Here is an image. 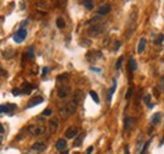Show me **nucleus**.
Returning a JSON list of instances; mask_svg holds the SVG:
<instances>
[{
  "instance_id": "4468645a",
  "label": "nucleus",
  "mask_w": 164,
  "mask_h": 154,
  "mask_svg": "<svg viewBox=\"0 0 164 154\" xmlns=\"http://www.w3.org/2000/svg\"><path fill=\"white\" fill-rule=\"evenodd\" d=\"M49 129L52 130V131H54L57 128H58V119L57 117H52L51 120H49Z\"/></svg>"
},
{
  "instance_id": "72a5a7b5",
  "label": "nucleus",
  "mask_w": 164,
  "mask_h": 154,
  "mask_svg": "<svg viewBox=\"0 0 164 154\" xmlns=\"http://www.w3.org/2000/svg\"><path fill=\"white\" fill-rule=\"evenodd\" d=\"M120 46H121V42H116V43H115V48H114V51H117V49L120 48Z\"/></svg>"
},
{
  "instance_id": "f704fd0d",
  "label": "nucleus",
  "mask_w": 164,
  "mask_h": 154,
  "mask_svg": "<svg viewBox=\"0 0 164 154\" xmlns=\"http://www.w3.org/2000/svg\"><path fill=\"white\" fill-rule=\"evenodd\" d=\"M47 72H48V67H44V68H43V71H42V75H43V76H46Z\"/></svg>"
},
{
  "instance_id": "ea45409f",
  "label": "nucleus",
  "mask_w": 164,
  "mask_h": 154,
  "mask_svg": "<svg viewBox=\"0 0 164 154\" xmlns=\"http://www.w3.org/2000/svg\"><path fill=\"white\" fill-rule=\"evenodd\" d=\"M162 86H163V90H164V76L162 77Z\"/></svg>"
},
{
  "instance_id": "412c9836",
  "label": "nucleus",
  "mask_w": 164,
  "mask_h": 154,
  "mask_svg": "<svg viewBox=\"0 0 164 154\" xmlns=\"http://www.w3.org/2000/svg\"><path fill=\"white\" fill-rule=\"evenodd\" d=\"M57 27L59 28V29H63L65 27H66V22H65V19L63 18H61V16H59V18H57Z\"/></svg>"
},
{
  "instance_id": "f257e3e1",
  "label": "nucleus",
  "mask_w": 164,
  "mask_h": 154,
  "mask_svg": "<svg viewBox=\"0 0 164 154\" xmlns=\"http://www.w3.org/2000/svg\"><path fill=\"white\" fill-rule=\"evenodd\" d=\"M103 32V25L102 24H93L87 30V34L90 37H97Z\"/></svg>"
},
{
  "instance_id": "79ce46f5",
  "label": "nucleus",
  "mask_w": 164,
  "mask_h": 154,
  "mask_svg": "<svg viewBox=\"0 0 164 154\" xmlns=\"http://www.w3.org/2000/svg\"><path fill=\"white\" fill-rule=\"evenodd\" d=\"M73 154H81V153H73Z\"/></svg>"
},
{
  "instance_id": "20e7f679",
  "label": "nucleus",
  "mask_w": 164,
  "mask_h": 154,
  "mask_svg": "<svg viewBox=\"0 0 164 154\" xmlns=\"http://www.w3.org/2000/svg\"><path fill=\"white\" fill-rule=\"evenodd\" d=\"M77 134H79V128L72 125V126H68V129L65 131V136L67 139H73L77 136Z\"/></svg>"
},
{
  "instance_id": "473e14b6",
  "label": "nucleus",
  "mask_w": 164,
  "mask_h": 154,
  "mask_svg": "<svg viewBox=\"0 0 164 154\" xmlns=\"http://www.w3.org/2000/svg\"><path fill=\"white\" fill-rule=\"evenodd\" d=\"M67 77H68V75H67V73H63V75H61V76L58 77V80H59V81H61V80H66Z\"/></svg>"
},
{
  "instance_id": "5701e85b",
  "label": "nucleus",
  "mask_w": 164,
  "mask_h": 154,
  "mask_svg": "<svg viewBox=\"0 0 164 154\" xmlns=\"http://www.w3.org/2000/svg\"><path fill=\"white\" fill-rule=\"evenodd\" d=\"M129 66H130V71H135L136 68H138V65H136L135 59H134L133 57L130 58V61H129Z\"/></svg>"
},
{
  "instance_id": "9b49d317",
  "label": "nucleus",
  "mask_w": 164,
  "mask_h": 154,
  "mask_svg": "<svg viewBox=\"0 0 164 154\" xmlns=\"http://www.w3.org/2000/svg\"><path fill=\"white\" fill-rule=\"evenodd\" d=\"M135 123H136V120H135L134 117H126L125 119V123H124V129L125 130H130Z\"/></svg>"
},
{
  "instance_id": "4be33fe9",
  "label": "nucleus",
  "mask_w": 164,
  "mask_h": 154,
  "mask_svg": "<svg viewBox=\"0 0 164 154\" xmlns=\"http://www.w3.org/2000/svg\"><path fill=\"white\" fill-rule=\"evenodd\" d=\"M150 100H152V95H145V96H144V101H145V104L148 105V107H149V109L154 107V105L150 102Z\"/></svg>"
},
{
  "instance_id": "393cba45",
  "label": "nucleus",
  "mask_w": 164,
  "mask_h": 154,
  "mask_svg": "<svg viewBox=\"0 0 164 154\" xmlns=\"http://www.w3.org/2000/svg\"><path fill=\"white\" fill-rule=\"evenodd\" d=\"M90 95H91V97L93 99V101L96 102V104H99L100 100H99V97H97V93L95 92V91H90Z\"/></svg>"
},
{
  "instance_id": "a19ab883",
  "label": "nucleus",
  "mask_w": 164,
  "mask_h": 154,
  "mask_svg": "<svg viewBox=\"0 0 164 154\" xmlns=\"http://www.w3.org/2000/svg\"><path fill=\"white\" fill-rule=\"evenodd\" d=\"M61 154H68V150H63Z\"/></svg>"
},
{
  "instance_id": "37998d69",
  "label": "nucleus",
  "mask_w": 164,
  "mask_h": 154,
  "mask_svg": "<svg viewBox=\"0 0 164 154\" xmlns=\"http://www.w3.org/2000/svg\"><path fill=\"white\" fill-rule=\"evenodd\" d=\"M0 142H2V139H0Z\"/></svg>"
},
{
  "instance_id": "423d86ee",
  "label": "nucleus",
  "mask_w": 164,
  "mask_h": 154,
  "mask_svg": "<svg viewBox=\"0 0 164 154\" xmlns=\"http://www.w3.org/2000/svg\"><path fill=\"white\" fill-rule=\"evenodd\" d=\"M86 58H87V61H90V62H96L97 59L102 58V56H101V52H99V51H91V52L86 54Z\"/></svg>"
},
{
  "instance_id": "aec40b11",
  "label": "nucleus",
  "mask_w": 164,
  "mask_h": 154,
  "mask_svg": "<svg viewBox=\"0 0 164 154\" xmlns=\"http://www.w3.org/2000/svg\"><path fill=\"white\" fill-rule=\"evenodd\" d=\"M160 119H162V114H160V113H155V114L152 116L150 121H152V124H159Z\"/></svg>"
},
{
  "instance_id": "cd10ccee",
  "label": "nucleus",
  "mask_w": 164,
  "mask_h": 154,
  "mask_svg": "<svg viewBox=\"0 0 164 154\" xmlns=\"http://www.w3.org/2000/svg\"><path fill=\"white\" fill-rule=\"evenodd\" d=\"M83 5L87 8L89 10H91L92 8H93V3H92V2H83Z\"/></svg>"
},
{
  "instance_id": "c85d7f7f",
  "label": "nucleus",
  "mask_w": 164,
  "mask_h": 154,
  "mask_svg": "<svg viewBox=\"0 0 164 154\" xmlns=\"http://www.w3.org/2000/svg\"><path fill=\"white\" fill-rule=\"evenodd\" d=\"M149 144H150V142H146V143L144 144V148H143V150L140 152V154H145V153H146V150H148V147H149Z\"/></svg>"
},
{
  "instance_id": "7c9ffc66",
  "label": "nucleus",
  "mask_w": 164,
  "mask_h": 154,
  "mask_svg": "<svg viewBox=\"0 0 164 154\" xmlns=\"http://www.w3.org/2000/svg\"><path fill=\"white\" fill-rule=\"evenodd\" d=\"M51 114H52V110H51V109H46L44 111H43L42 115H43V116H48V115H51Z\"/></svg>"
},
{
  "instance_id": "bb28decb",
  "label": "nucleus",
  "mask_w": 164,
  "mask_h": 154,
  "mask_svg": "<svg viewBox=\"0 0 164 154\" xmlns=\"http://www.w3.org/2000/svg\"><path fill=\"white\" fill-rule=\"evenodd\" d=\"M123 59H124V57L121 56L119 59H117V62H116V66H115V68L116 70H120V67H121V63H123Z\"/></svg>"
},
{
  "instance_id": "6ab92c4d",
  "label": "nucleus",
  "mask_w": 164,
  "mask_h": 154,
  "mask_svg": "<svg viewBox=\"0 0 164 154\" xmlns=\"http://www.w3.org/2000/svg\"><path fill=\"white\" fill-rule=\"evenodd\" d=\"M145 44H146V39H145V38H141V39L139 40V44H138V53H143V52H144Z\"/></svg>"
},
{
  "instance_id": "1a4fd4ad",
  "label": "nucleus",
  "mask_w": 164,
  "mask_h": 154,
  "mask_svg": "<svg viewBox=\"0 0 164 154\" xmlns=\"http://www.w3.org/2000/svg\"><path fill=\"white\" fill-rule=\"evenodd\" d=\"M110 10H111L110 4L102 5V6L99 8V10H97V16H100V18H101V16H105V15H107L110 13Z\"/></svg>"
},
{
  "instance_id": "c756f323",
  "label": "nucleus",
  "mask_w": 164,
  "mask_h": 154,
  "mask_svg": "<svg viewBox=\"0 0 164 154\" xmlns=\"http://www.w3.org/2000/svg\"><path fill=\"white\" fill-rule=\"evenodd\" d=\"M12 93L14 96H19L20 93H22V90H16V89H14V90H12Z\"/></svg>"
},
{
  "instance_id": "c9c22d12",
  "label": "nucleus",
  "mask_w": 164,
  "mask_h": 154,
  "mask_svg": "<svg viewBox=\"0 0 164 154\" xmlns=\"http://www.w3.org/2000/svg\"><path fill=\"white\" fill-rule=\"evenodd\" d=\"M3 133H4V126L0 124V134H3Z\"/></svg>"
},
{
  "instance_id": "a211bd4d",
  "label": "nucleus",
  "mask_w": 164,
  "mask_h": 154,
  "mask_svg": "<svg viewBox=\"0 0 164 154\" xmlns=\"http://www.w3.org/2000/svg\"><path fill=\"white\" fill-rule=\"evenodd\" d=\"M116 85H117V82H116V80L114 79V80H113V87H111V90L109 91V95H107V101H109V102L111 101V97H113L114 92H115V90H116Z\"/></svg>"
},
{
  "instance_id": "7ed1b4c3",
  "label": "nucleus",
  "mask_w": 164,
  "mask_h": 154,
  "mask_svg": "<svg viewBox=\"0 0 164 154\" xmlns=\"http://www.w3.org/2000/svg\"><path fill=\"white\" fill-rule=\"evenodd\" d=\"M76 109H77V106L76 105H73L72 102H70V104H67V105H65L63 107H61V114L66 117V116H70V115H72L75 111H76Z\"/></svg>"
},
{
  "instance_id": "6e6552de",
  "label": "nucleus",
  "mask_w": 164,
  "mask_h": 154,
  "mask_svg": "<svg viewBox=\"0 0 164 154\" xmlns=\"http://www.w3.org/2000/svg\"><path fill=\"white\" fill-rule=\"evenodd\" d=\"M27 130L34 135H42L44 133V126H36V125H29L27 128Z\"/></svg>"
},
{
  "instance_id": "b1692460",
  "label": "nucleus",
  "mask_w": 164,
  "mask_h": 154,
  "mask_svg": "<svg viewBox=\"0 0 164 154\" xmlns=\"http://www.w3.org/2000/svg\"><path fill=\"white\" fill-rule=\"evenodd\" d=\"M28 58L29 59H33L34 58V48H33V46H30L29 48H28Z\"/></svg>"
},
{
  "instance_id": "4c0bfd02",
  "label": "nucleus",
  "mask_w": 164,
  "mask_h": 154,
  "mask_svg": "<svg viewBox=\"0 0 164 154\" xmlns=\"http://www.w3.org/2000/svg\"><path fill=\"white\" fill-rule=\"evenodd\" d=\"M91 70H92V71H96V72H101L99 68H95V67H91Z\"/></svg>"
},
{
  "instance_id": "0eeeda50",
  "label": "nucleus",
  "mask_w": 164,
  "mask_h": 154,
  "mask_svg": "<svg viewBox=\"0 0 164 154\" xmlns=\"http://www.w3.org/2000/svg\"><path fill=\"white\" fill-rule=\"evenodd\" d=\"M70 92H71V89H70V86H67V85H62V86L58 87V96H59V99H66Z\"/></svg>"
},
{
  "instance_id": "f3484780",
  "label": "nucleus",
  "mask_w": 164,
  "mask_h": 154,
  "mask_svg": "<svg viewBox=\"0 0 164 154\" xmlns=\"http://www.w3.org/2000/svg\"><path fill=\"white\" fill-rule=\"evenodd\" d=\"M34 89V86H32L30 83L25 82L23 83V89H22V93H30V91Z\"/></svg>"
},
{
  "instance_id": "2eb2a0df",
  "label": "nucleus",
  "mask_w": 164,
  "mask_h": 154,
  "mask_svg": "<svg viewBox=\"0 0 164 154\" xmlns=\"http://www.w3.org/2000/svg\"><path fill=\"white\" fill-rule=\"evenodd\" d=\"M44 149H46L44 143H36V144L32 145V150H34V152H42Z\"/></svg>"
},
{
  "instance_id": "58836bf2",
  "label": "nucleus",
  "mask_w": 164,
  "mask_h": 154,
  "mask_svg": "<svg viewBox=\"0 0 164 154\" xmlns=\"http://www.w3.org/2000/svg\"><path fill=\"white\" fill-rule=\"evenodd\" d=\"M125 154H130V152H129V147H125Z\"/></svg>"
},
{
  "instance_id": "9d476101",
  "label": "nucleus",
  "mask_w": 164,
  "mask_h": 154,
  "mask_svg": "<svg viewBox=\"0 0 164 154\" xmlns=\"http://www.w3.org/2000/svg\"><path fill=\"white\" fill-rule=\"evenodd\" d=\"M81 99H82V92H81V91H75V93H73V97H72L71 102H72L73 105L79 106V104H80Z\"/></svg>"
},
{
  "instance_id": "f03ea898",
  "label": "nucleus",
  "mask_w": 164,
  "mask_h": 154,
  "mask_svg": "<svg viewBox=\"0 0 164 154\" xmlns=\"http://www.w3.org/2000/svg\"><path fill=\"white\" fill-rule=\"evenodd\" d=\"M27 29L25 28H20L18 32H15L14 33V36H13V40L15 42V43H22V42H24V39L27 38Z\"/></svg>"
},
{
  "instance_id": "e433bc0d",
  "label": "nucleus",
  "mask_w": 164,
  "mask_h": 154,
  "mask_svg": "<svg viewBox=\"0 0 164 154\" xmlns=\"http://www.w3.org/2000/svg\"><path fill=\"white\" fill-rule=\"evenodd\" d=\"M92 150H93V148H92V147H90V148L87 149V154H91V153H92Z\"/></svg>"
},
{
  "instance_id": "f8f14e48",
  "label": "nucleus",
  "mask_w": 164,
  "mask_h": 154,
  "mask_svg": "<svg viewBox=\"0 0 164 154\" xmlns=\"http://www.w3.org/2000/svg\"><path fill=\"white\" fill-rule=\"evenodd\" d=\"M42 102H43V97L36 96V97H33V99L28 102V106H27V107H34V106L38 105V104H42Z\"/></svg>"
},
{
  "instance_id": "ddd939ff",
  "label": "nucleus",
  "mask_w": 164,
  "mask_h": 154,
  "mask_svg": "<svg viewBox=\"0 0 164 154\" xmlns=\"http://www.w3.org/2000/svg\"><path fill=\"white\" fill-rule=\"evenodd\" d=\"M66 147H67V142H66L65 139H58V140H57V143H56V148H57L58 150L63 152V150H66Z\"/></svg>"
},
{
  "instance_id": "39448f33",
  "label": "nucleus",
  "mask_w": 164,
  "mask_h": 154,
  "mask_svg": "<svg viewBox=\"0 0 164 154\" xmlns=\"http://www.w3.org/2000/svg\"><path fill=\"white\" fill-rule=\"evenodd\" d=\"M16 105L15 104H5L0 105V114H12L13 111H15Z\"/></svg>"
},
{
  "instance_id": "a878e982",
  "label": "nucleus",
  "mask_w": 164,
  "mask_h": 154,
  "mask_svg": "<svg viewBox=\"0 0 164 154\" xmlns=\"http://www.w3.org/2000/svg\"><path fill=\"white\" fill-rule=\"evenodd\" d=\"M133 92H134V89H133V87H130V89L127 90V92H126V95H125V99H126V100H129V99H130V97L133 96Z\"/></svg>"
},
{
  "instance_id": "dca6fc26",
  "label": "nucleus",
  "mask_w": 164,
  "mask_h": 154,
  "mask_svg": "<svg viewBox=\"0 0 164 154\" xmlns=\"http://www.w3.org/2000/svg\"><path fill=\"white\" fill-rule=\"evenodd\" d=\"M85 136H86V134L85 133H82V134H80L77 138L75 139V142H73V147H80V145L82 144V142H83V139H85Z\"/></svg>"
},
{
  "instance_id": "2f4dec72",
  "label": "nucleus",
  "mask_w": 164,
  "mask_h": 154,
  "mask_svg": "<svg viewBox=\"0 0 164 154\" xmlns=\"http://www.w3.org/2000/svg\"><path fill=\"white\" fill-rule=\"evenodd\" d=\"M163 40H164V36H163V34H160V37H158L157 39H155V43H162Z\"/></svg>"
}]
</instances>
